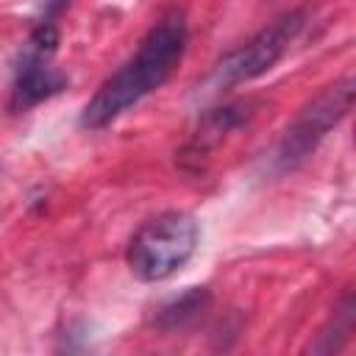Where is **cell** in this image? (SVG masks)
Returning a JSON list of instances; mask_svg holds the SVG:
<instances>
[{"instance_id":"obj_1","label":"cell","mask_w":356,"mask_h":356,"mask_svg":"<svg viewBox=\"0 0 356 356\" xmlns=\"http://www.w3.org/2000/svg\"><path fill=\"white\" fill-rule=\"evenodd\" d=\"M186 36V19L178 8L159 17V22H153L142 36L136 53L97 86V92L81 111V125L86 131L106 128L153 89H159L181 64Z\"/></svg>"},{"instance_id":"obj_2","label":"cell","mask_w":356,"mask_h":356,"mask_svg":"<svg viewBox=\"0 0 356 356\" xmlns=\"http://www.w3.org/2000/svg\"><path fill=\"white\" fill-rule=\"evenodd\" d=\"M197 239L200 225L189 211H161L134 231L125 250V264L134 278L145 284L164 281L192 259Z\"/></svg>"},{"instance_id":"obj_3","label":"cell","mask_w":356,"mask_h":356,"mask_svg":"<svg viewBox=\"0 0 356 356\" xmlns=\"http://www.w3.org/2000/svg\"><path fill=\"white\" fill-rule=\"evenodd\" d=\"M353 92H356V83L350 75H345L331 86H325L312 103L300 108V114L286 125L275 150V167L281 172L303 164L317 150V145L328 136V131L348 117L353 106Z\"/></svg>"},{"instance_id":"obj_4","label":"cell","mask_w":356,"mask_h":356,"mask_svg":"<svg viewBox=\"0 0 356 356\" xmlns=\"http://www.w3.org/2000/svg\"><path fill=\"white\" fill-rule=\"evenodd\" d=\"M300 28H303L300 11H286V14L275 17L256 36H250L245 44H239L236 50H231L228 56H222L214 64V70L206 78V89H211V92L231 89V86L248 83V81L270 72L281 61V56L289 50V44L300 33Z\"/></svg>"},{"instance_id":"obj_5","label":"cell","mask_w":356,"mask_h":356,"mask_svg":"<svg viewBox=\"0 0 356 356\" xmlns=\"http://www.w3.org/2000/svg\"><path fill=\"white\" fill-rule=\"evenodd\" d=\"M61 89H67V75L50 64V56L25 50V56L17 67L14 89H11V108L25 111V108L58 95Z\"/></svg>"},{"instance_id":"obj_6","label":"cell","mask_w":356,"mask_h":356,"mask_svg":"<svg viewBox=\"0 0 356 356\" xmlns=\"http://www.w3.org/2000/svg\"><path fill=\"white\" fill-rule=\"evenodd\" d=\"M253 114V103L250 100H234V103H225V106H217L211 111L203 114L197 131H195V139L186 145V153H192L195 159L206 156L211 147H217L234 128L245 125Z\"/></svg>"},{"instance_id":"obj_7","label":"cell","mask_w":356,"mask_h":356,"mask_svg":"<svg viewBox=\"0 0 356 356\" xmlns=\"http://www.w3.org/2000/svg\"><path fill=\"white\" fill-rule=\"evenodd\" d=\"M206 303H209V292L203 286H192V289H186L181 298H175L170 306H164L159 312V325L161 328H178V325L195 320L206 309Z\"/></svg>"},{"instance_id":"obj_8","label":"cell","mask_w":356,"mask_h":356,"mask_svg":"<svg viewBox=\"0 0 356 356\" xmlns=\"http://www.w3.org/2000/svg\"><path fill=\"white\" fill-rule=\"evenodd\" d=\"M70 3L72 0H42V17H39V22H53L56 25V19L70 8Z\"/></svg>"}]
</instances>
